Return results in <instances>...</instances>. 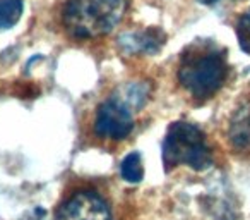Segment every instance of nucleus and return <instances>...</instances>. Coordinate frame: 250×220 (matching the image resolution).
Wrapping results in <instances>:
<instances>
[{
    "instance_id": "f257e3e1",
    "label": "nucleus",
    "mask_w": 250,
    "mask_h": 220,
    "mask_svg": "<svg viewBox=\"0 0 250 220\" xmlns=\"http://www.w3.org/2000/svg\"><path fill=\"white\" fill-rule=\"evenodd\" d=\"M228 74L225 53L214 45L190 47L178 66L180 84L199 100L211 98L223 86Z\"/></svg>"
},
{
    "instance_id": "f03ea898",
    "label": "nucleus",
    "mask_w": 250,
    "mask_h": 220,
    "mask_svg": "<svg viewBox=\"0 0 250 220\" xmlns=\"http://www.w3.org/2000/svg\"><path fill=\"white\" fill-rule=\"evenodd\" d=\"M125 0H69L63 7V28L77 40L104 36L125 14Z\"/></svg>"
},
{
    "instance_id": "7ed1b4c3",
    "label": "nucleus",
    "mask_w": 250,
    "mask_h": 220,
    "mask_svg": "<svg viewBox=\"0 0 250 220\" xmlns=\"http://www.w3.org/2000/svg\"><path fill=\"white\" fill-rule=\"evenodd\" d=\"M165 171L170 172L178 165H187L194 171H206L212 165V153L206 136L195 124L173 122L163 143Z\"/></svg>"
},
{
    "instance_id": "20e7f679",
    "label": "nucleus",
    "mask_w": 250,
    "mask_h": 220,
    "mask_svg": "<svg viewBox=\"0 0 250 220\" xmlns=\"http://www.w3.org/2000/svg\"><path fill=\"white\" fill-rule=\"evenodd\" d=\"M134 129V119L129 105L113 97L98 107L94 119V133L103 140H125Z\"/></svg>"
},
{
    "instance_id": "39448f33",
    "label": "nucleus",
    "mask_w": 250,
    "mask_h": 220,
    "mask_svg": "<svg viewBox=\"0 0 250 220\" xmlns=\"http://www.w3.org/2000/svg\"><path fill=\"white\" fill-rule=\"evenodd\" d=\"M53 220H111V213L96 193L79 191L59 206Z\"/></svg>"
},
{
    "instance_id": "423d86ee",
    "label": "nucleus",
    "mask_w": 250,
    "mask_h": 220,
    "mask_svg": "<svg viewBox=\"0 0 250 220\" xmlns=\"http://www.w3.org/2000/svg\"><path fill=\"white\" fill-rule=\"evenodd\" d=\"M167 42V36L161 29L149 28L144 31L124 33L118 38V47L124 53H156Z\"/></svg>"
},
{
    "instance_id": "0eeeda50",
    "label": "nucleus",
    "mask_w": 250,
    "mask_h": 220,
    "mask_svg": "<svg viewBox=\"0 0 250 220\" xmlns=\"http://www.w3.org/2000/svg\"><path fill=\"white\" fill-rule=\"evenodd\" d=\"M229 143L235 150L250 153V107L242 108L229 124Z\"/></svg>"
},
{
    "instance_id": "6e6552de",
    "label": "nucleus",
    "mask_w": 250,
    "mask_h": 220,
    "mask_svg": "<svg viewBox=\"0 0 250 220\" xmlns=\"http://www.w3.org/2000/svg\"><path fill=\"white\" fill-rule=\"evenodd\" d=\"M22 0H0V29H11L22 16Z\"/></svg>"
},
{
    "instance_id": "1a4fd4ad",
    "label": "nucleus",
    "mask_w": 250,
    "mask_h": 220,
    "mask_svg": "<svg viewBox=\"0 0 250 220\" xmlns=\"http://www.w3.org/2000/svg\"><path fill=\"white\" fill-rule=\"evenodd\" d=\"M120 174L125 181L132 182V184L143 181V177H144L143 158H141V155L137 153V151L129 153L124 158V162H122V165H120Z\"/></svg>"
},
{
    "instance_id": "9d476101",
    "label": "nucleus",
    "mask_w": 250,
    "mask_h": 220,
    "mask_svg": "<svg viewBox=\"0 0 250 220\" xmlns=\"http://www.w3.org/2000/svg\"><path fill=\"white\" fill-rule=\"evenodd\" d=\"M236 38L245 53H250V12L243 14L236 23Z\"/></svg>"
},
{
    "instance_id": "9b49d317",
    "label": "nucleus",
    "mask_w": 250,
    "mask_h": 220,
    "mask_svg": "<svg viewBox=\"0 0 250 220\" xmlns=\"http://www.w3.org/2000/svg\"><path fill=\"white\" fill-rule=\"evenodd\" d=\"M21 220H46V212L43 208H33Z\"/></svg>"
},
{
    "instance_id": "f8f14e48",
    "label": "nucleus",
    "mask_w": 250,
    "mask_h": 220,
    "mask_svg": "<svg viewBox=\"0 0 250 220\" xmlns=\"http://www.w3.org/2000/svg\"><path fill=\"white\" fill-rule=\"evenodd\" d=\"M199 4H204V5H212V4H216L218 0H197Z\"/></svg>"
}]
</instances>
